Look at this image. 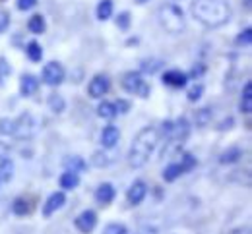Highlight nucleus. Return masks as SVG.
<instances>
[{"mask_svg": "<svg viewBox=\"0 0 252 234\" xmlns=\"http://www.w3.org/2000/svg\"><path fill=\"white\" fill-rule=\"evenodd\" d=\"M192 16L206 27H221L231 18V8L225 0H194Z\"/></svg>", "mask_w": 252, "mask_h": 234, "instance_id": "nucleus-1", "label": "nucleus"}, {"mask_svg": "<svg viewBox=\"0 0 252 234\" xmlns=\"http://www.w3.org/2000/svg\"><path fill=\"white\" fill-rule=\"evenodd\" d=\"M158 141H159V132L154 126H148V128L140 130L138 135L134 137L132 145H130V151H128V163H130V167L134 168L144 167L150 161V155L154 153Z\"/></svg>", "mask_w": 252, "mask_h": 234, "instance_id": "nucleus-2", "label": "nucleus"}, {"mask_svg": "<svg viewBox=\"0 0 252 234\" xmlns=\"http://www.w3.org/2000/svg\"><path fill=\"white\" fill-rule=\"evenodd\" d=\"M159 22L169 33H181L185 29V12L177 4H163L159 8Z\"/></svg>", "mask_w": 252, "mask_h": 234, "instance_id": "nucleus-3", "label": "nucleus"}, {"mask_svg": "<svg viewBox=\"0 0 252 234\" xmlns=\"http://www.w3.org/2000/svg\"><path fill=\"white\" fill-rule=\"evenodd\" d=\"M121 83H123V89L126 93H132V95H138V97H148L150 95V85L146 83V79L138 72H126Z\"/></svg>", "mask_w": 252, "mask_h": 234, "instance_id": "nucleus-4", "label": "nucleus"}, {"mask_svg": "<svg viewBox=\"0 0 252 234\" xmlns=\"http://www.w3.org/2000/svg\"><path fill=\"white\" fill-rule=\"evenodd\" d=\"M64 79V68L59 62H49L43 68V81L47 85H61Z\"/></svg>", "mask_w": 252, "mask_h": 234, "instance_id": "nucleus-5", "label": "nucleus"}, {"mask_svg": "<svg viewBox=\"0 0 252 234\" xmlns=\"http://www.w3.org/2000/svg\"><path fill=\"white\" fill-rule=\"evenodd\" d=\"M74 225H76V229H78L80 233L90 234L95 229V225H97V215H95V211H92V209L82 211V213L76 217Z\"/></svg>", "mask_w": 252, "mask_h": 234, "instance_id": "nucleus-6", "label": "nucleus"}, {"mask_svg": "<svg viewBox=\"0 0 252 234\" xmlns=\"http://www.w3.org/2000/svg\"><path fill=\"white\" fill-rule=\"evenodd\" d=\"M109 87H111V81H109L107 76H95L94 79L90 81L88 93H90V97L99 99V97H103V95L109 91Z\"/></svg>", "mask_w": 252, "mask_h": 234, "instance_id": "nucleus-7", "label": "nucleus"}, {"mask_svg": "<svg viewBox=\"0 0 252 234\" xmlns=\"http://www.w3.org/2000/svg\"><path fill=\"white\" fill-rule=\"evenodd\" d=\"M146 194H148V186H146L142 180H136V182L128 188L126 198H128V203H130V205H138V203L144 201Z\"/></svg>", "mask_w": 252, "mask_h": 234, "instance_id": "nucleus-8", "label": "nucleus"}, {"mask_svg": "<svg viewBox=\"0 0 252 234\" xmlns=\"http://www.w3.org/2000/svg\"><path fill=\"white\" fill-rule=\"evenodd\" d=\"M187 81H189V76L179 70H169L163 74V83L169 87H185Z\"/></svg>", "mask_w": 252, "mask_h": 234, "instance_id": "nucleus-9", "label": "nucleus"}, {"mask_svg": "<svg viewBox=\"0 0 252 234\" xmlns=\"http://www.w3.org/2000/svg\"><path fill=\"white\" fill-rule=\"evenodd\" d=\"M190 134V126H189V120L187 118H179L177 122H173V134H171V137H173V141L175 143H185V139L189 137Z\"/></svg>", "mask_w": 252, "mask_h": 234, "instance_id": "nucleus-10", "label": "nucleus"}, {"mask_svg": "<svg viewBox=\"0 0 252 234\" xmlns=\"http://www.w3.org/2000/svg\"><path fill=\"white\" fill-rule=\"evenodd\" d=\"M64 203H66V196H64L63 192H55V194H51V198L47 200L45 207H43V215H45V217H51L55 211H59V209L63 207Z\"/></svg>", "mask_w": 252, "mask_h": 234, "instance_id": "nucleus-11", "label": "nucleus"}, {"mask_svg": "<svg viewBox=\"0 0 252 234\" xmlns=\"http://www.w3.org/2000/svg\"><path fill=\"white\" fill-rule=\"evenodd\" d=\"M16 122V134L14 135H30L33 132V126H35V122H33V116L30 112H26V114H22L18 120H14Z\"/></svg>", "mask_w": 252, "mask_h": 234, "instance_id": "nucleus-12", "label": "nucleus"}, {"mask_svg": "<svg viewBox=\"0 0 252 234\" xmlns=\"http://www.w3.org/2000/svg\"><path fill=\"white\" fill-rule=\"evenodd\" d=\"M39 89V79L32 76V74H24L22 76V81H20V91L24 97H32L33 93Z\"/></svg>", "mask_w": 252, "mask_h": 234, "instance_id": "nucleus-13", "label": "nucleus"}, {"mask_svg": "<svg viewBox=\"0 0 252 234\" xmlns=\"http://www.w3.org/2000/svg\"><path fill=\"white\" fill-rule=\"evenodd\" d=\"M119 137H121L119 128L111 124V126H105V128H103V132H101V143H103V147L111 149V147H115V145H117Z\"/></svg>", "mask_w": 252, "mask_h": 234, "instance_id": "nucleus-14", "label": "nucleus"}, {"mask_svg": "<svg viewBox=\"0 0 252 234\" xmlns=\"http://www.w3.org/2000/svg\"><path fill=\"white\" fill-rule=\"evenodd\" d=\"M95 200L99 201L101 205H107V203H111V201L115 200V188H113V184H109V182L101 184L97 188V192H95Z\"/></svg>", "mask_w": 252, "mask_h": 234, "instance_id": "nucleus-15", "label": "nucleus"}, {"mask_svg": "<svg viewBox=\"0 0 252 234\" xmlns=\"http://www.w3.org/2000/svg\"><path fill=\"white\" fill-rule=\"evenodd\" d=\"M241 110L245 114H251L252 112V83L247 81L245 83V89H243V95H241Z\"/></svg>", "mask_w": 252, "mask_h": 234, "instance_id": "nucleus-16", "label": "nucleus"}, {"mask_svg": "<svg viewBox=\"0 0 252 234\" xmlns=\"http://www.w3.org/2000/svg\"><path fill=\"white\" fill-rule=\"evenodd\" d=\"M78 184H80V176H78V172L66 170L63 176H61V186H63L64 190H74Z\"/></svg>", "mask_w": 252, "mask_h": 234, "instance_id": "nucleus-17", "label": "nucleus"}, {"mask_svg": "<svg viewBox=\"0 0 252 234\" xmlns=\"http://www.w3.org/2000/svg\"><path fill=\"white\" fill-rule=\"evenodd\" d=\"M45 27H47V24H45V18L41 16V14H35L30 18V22H28V29L35 35H41L45 31Z\"/></svg>", "mask_w": 252, "mask_h": 234, "instance_id": "nucleus-18", "label": "nucleus"}, {"mask_svg": "<svg viewBox=\"0 0 252 234\" xmlns=\"http://www.w3.org/2000/svg\"><path fill=\"white\" fill-rule=\"evenodd\" d=\"M113 16V0H101L99 4H97V18L101 20V22H105V20H109Z\"/></svg>", "mask_w": 252, "mask_h": 234, "instance_id": "nucleus-19", "label": "nucleus"}, {"mask_svg": "<svg viewBox=\"0 0 252 234\" xmlns=\"http://www.w3.org/2000/svg\"><path fill=\"white\" fill-rule=\"evenodd\" d=\"M30 211H32V205H30V201L28 200H24V198L14 200V203H12V213H14V215L24 217V215H28Z\"/></svg>", "mask_w": 252, "mask_h": 234, "instance_id": "nucleus-20", "label": "nucleus"}, {"mask_svg": "<svg viewBox=\"0 0 252 234\" xmlns=\"http://www.w3.org/2000/svg\"><path fill=\"white\" fill-rule=\"evenodd\" d=\"M181 174H183L181 163H173V165H169V167L163 170V180H165V182H173V180H177Z\"/></svg>", "mask_w": 252, "mask_h": 234, "instance_id": "nucleus-21", "label": "nucleus"}, {"mask_svg": "<svg viewBox=\"0 0 252 234\" xmlns=\"http://www.w3.org/2000/svg\"><path fill=\"white\" fill-rule=\"evenodd\" d=\"M241 157H243V151H241L239 147H231V149H227L220 157V163H223V165H227V163H237Z\"/></svg>", "mask_w": 252, "mask_h": 234, "instance_id": "nucleus-22", "label": "nucleus"}, {"mask_svg": "<svg viewBox=\"0 0 252 234\" xmlns=\"http://www.w3.org/2000/svg\"><path fill=\"white\" fill-rule=\"evenodd\" d=\"M97 114L101 116V118H115L117 116V108H115V104L113 103H107V101H103L99 106H97Z\"/></svg>", "mask_w": 252, "mask_h": 234, "instance_id": "nucleus-23", "label": "nucleus"}, {"mask_svg": "<svg viewBox=\"0 0 252 234\" xmlns=\"http://www.w3.org/2000/svg\"><path fill=\"white\" fill-rule=\"evenodd\" d=\"M26 52H28V56H30V60L33 62H39L41 58H43V49H41V45L39 43H28V49H26Z\"/></svg>", "mask_w": 252, "mask_h": 234, "instance_id": "nucleus-24", "label": "nucleus"}, {"mask_svg": "<svg viewBox=\"0 0 252 234\" xmlns=\"http://www.w3.org/2000/svg\"><path fill=\"white\" fill-rule=\"evenodd\" d=\"M12 174H14V163L10 159H2L0 161V180L8 182L12 178Z\"/></svg>", "mask_w": 252, "mask_h": 234, "instance_id": "nucleus-25", "label": "nucleus"}, {"mask_svg": "<svg viewBox=\"0 0 252 234\" xmlns=\"http://www.w3.org/2000/svg\"><path fill=\"white\" fill-rule=\"evenodd\" d=\"M194 118H196V126L204 128V126H208L212 122V110L210 108H200V110H196Z\"/></svg>", "mask_w": 252, "mask_h": 234, "instance_id": "nucleus-26", "label": "nucleus"}, {"mask_svg": "<svg viewBox=\"0 0 252 234\" xmlns=\"http://www.w3.org/2000/svg\"><path fill=\"white\" fill-rule=\"evenodd\" d=\"M64 167L72 172H82L86 168V163L80 157H68V159H64Z\"/></svg>", "mask_w": 252, "mask_h": 234, "instance_id": "nucleus-27", "label": "nucleus"}, {"mask_svg": "<svg viewBox=\"0 0 252 234\" xmlns=\"http://www.w3.org/2000/svg\"><path fill=\"white\" fill-rule=\"evenodd\" d=\"M0 134L14 135L16 134V122L10 120V118H0Z\"/></svg>", "mask_w": 252, "mask_h": 234, "instance_id": "nucleus-28", "label": "nucleus"}, {"mask_svg": "<svg viewBox=\"0 0 252 234\" xmlns=\"http://www.w3.org/2000/svg\"><path fill=\"white\" fill-rule=\"evenodd\" d=\"M49 106H51V110H55V112H63L64 99L61 95H51V97H49Z\"/></svg>", "mask_w": 252, "mask_h": 234, "instance_id": "nucleus-29", "label": "nucleus"}, {"mask_svg": "<svg viewBox=\"0 0 252 234\" xmlns=\"http://www.w3.org/2000/svg\"><path fill=\"white\" fill-rule=\"evenodd\" d=\"M103 234H128L125 225H119V223H111V225H107L105 227V231Z\"/></svg>", "mask_w": 252, "mask_h": 234, "instance_id": "nucleus-30", "label": "nucleus"}, {"mask_svg": "<svg viewBox=\"0 0 252 234\" xmlns=\"http://www.w3.org/2000/svg\"><path fill=\"white\" fill-rule=\"evenodd\" d=\"M181 167H183V172H189L196 167V159L190 155V153H185L183 155V161H181Z\"/></svg>", "mask_w": 252, "mask_h": 234, "instance_id": "nucleus-31", "label": "nucleus"}, {"mask_svg": "<svg viewBox=\"0 0 252 234\" xmlns=\"http://www.w3.org/2000/svg\"><path fill=\"white\" fill-rule=\"evenodd\" d=\"M202 93H204V85L202 83H198V85H194V87H190L189 89V101H198L202 97Z\"/></svg>", "mask_w": 252, "mask_h": 234, "instance_id": "nucleus-32", "label": "nucleus"}, {"mask_svg": "<svg viewBox=\"0 0 252 234\" xmlns=\"http://www.w3.org/2000/svg\"><path fill=\"white\" fill-rule=\"evenodd\" d=\"M117 26H119L121 29H128V26H130V14H128V12L119 14V18H117Z\"/></svg>", "mask_w": 252, "mask_h": 234, "instance_id": "nucleus-33", "label": "nucleus"}, {"mask_svg": "<svg viewBox=\"0 0 252 234\" xmlns=\"http://www.w3.org/2000/svg\"><path fill=\"white\" fill-rule=\"evenodd\" d=\"M251 41H252V29L249 27V29H245L243 33L237 37V43L239 45H251Z\"/></svg>", "mask_w": 252, "mask_h": 234, "instance_id": "nucleus-34", "label": "nucleus"}, {"mask_svg": "<svg viewBox=\"0 0 252 234\" xmlns=\"http://www.w3.org/2000/svg\"><path fill=\"white\" fill-rule=\"evenodd\" d=\"M8 26H10V14L0 10V33H4L8 29Z\"/></svg>", "mask_w": 252, "mask_h": 234, "instance_id": "nucleus-35", "label": "nucleus"}, {"mask_svg": "<svg viewBox=\"0 0 252 234\" xmlns=\"http://www.w3.org/2000/svg\"><path fill=\"white\" fill-rule=\"evenodd\" d=\"M35 6H37V0H18V10H22V12H28Z\"/></svg>", "mask_w": 252, "mask_h": 234, "instance_id": "nucleus-36", "label": "nucleus"}, {"mask_svg": "<svg viewBox=\"0 0 252 234\" xmlns=\"http://www.w3.org/2000/svg\"><path fill=\"white\" fill-rule=\"evenodd\" d=\"M159 66H161L159 60H144V64H142V68H144L146 72H150V74H154Z\"/></svg>", "mask_w": 252, "mask_h": 234, "instance_id": "nucleus-37", "label": "nucleus"}, {"mask_svg": "<svg viewBox=\"0 0 252 234\" xmlns=\"http://www.w3.org/2000/svg\"><path fill=\"white\" fill-rule=\"evenodd\" d=\"M115 108H117V112H128V108H130V103L128 101H125V99H119L117 103H115Z\"/></svg>", "mask_w": 252, "mask_h": 234, "instance_id": "nucleus-38", "label": "nucleus"}, {"mask_svg": "<svg viewBox=\"0 0 252 234\" xmlns=\"http://www.w3.org/2000/svg\"><path fill=\"white\" fill-rule=\"evenodd\" d=\"M107 163H109L107 155H101V153H95L94 155V165H97V167H105Z\"/></svg>", "mask_w": 252, "mask_h": 234, "instance_id": "nucleus-39", "label": "nucleus"}, {"mask_svg": "<svg viewBox=\"0 0 252 234\" xmlns=\"http://www.w3.org/2000/svg\"><path fill=\"white\" fill-rule=\"evenodd\" d=\"M161 126H163V128H161V132H163V135H171V134H173V122H171V120L163 122Z\"/></svg>", "mask_w": 252, "mask_h": 234, "instance_id": "nucleus-40", "label": "nucleus"}, {"mask_svg": "<svg viewBox=\"0 0 252 234\" xmlns=\"http://www.w3.org/2000/svg\"><path fill=\"white\" fill-rule=\"evenodd\" d=\"M136 2H138V4H144V2H148V0H136Z\"/></svg>", "mask_w": 252, "mask_h": 234, "instance_id": "nucleus-41", "label": "nucleus"}]
</instances>
